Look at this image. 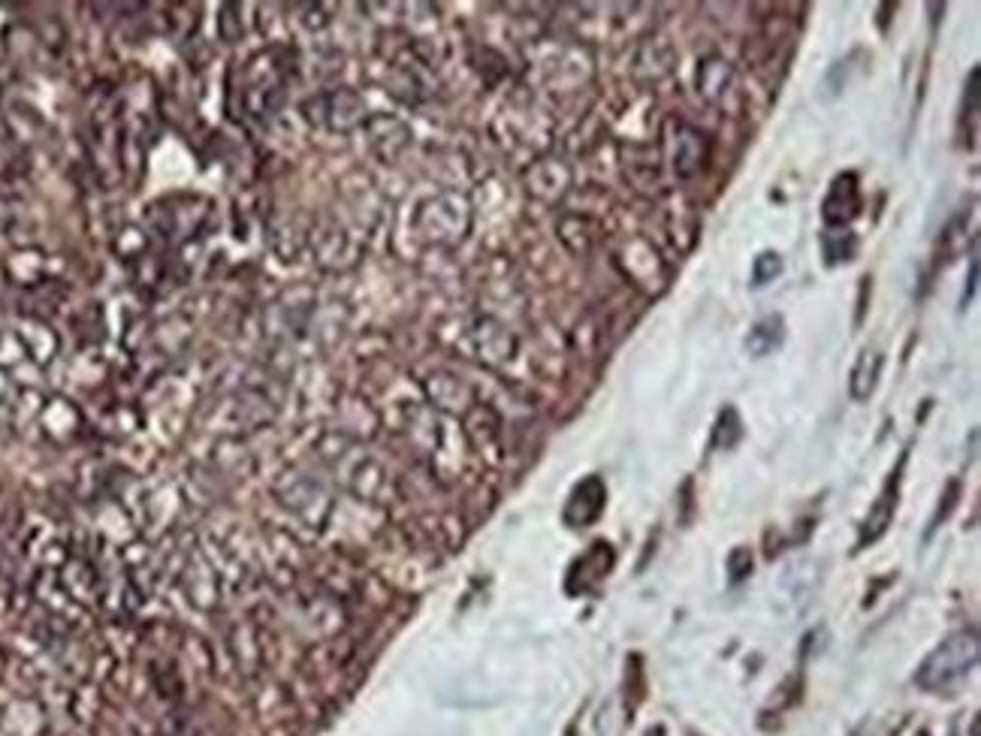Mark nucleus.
I'll return each instance as SVG.
<instances>
[{
	"label": "nucleus",
	"mask_w": 981,
	"mask_h": 736,
	"mask_svg": "<svg viewBox=\"0 0 981 736\" xmlns=\"http://www.w3.org/2000/svg\"><path fill=\"white\" fill-rule=\"evenodd\" d=\"M978 664V634L972 628L957 631L951 637H945L918 667V688L924 691H948L954 688L960 679H966L972 673V667Z\"/></svg>",
	"instance_id": "1"
},
{
	"label": "nucleus",
	"mask_w": 981,
	"mask_h": 736,
	"mask_svg": "<svg viewBox=\"0 0 981 736\" xmlns=\"http://www.w3.org/2000/svg\"><path fill=\"white\" fill-rule=\"evenodd\" d=\"M861 215V188H858V175L855 172H840L831 184V191L822 203V218L825 224L846 227Z\"/></svg>",
	"instance_id": "2"
},
{
	"label": "nucleus",
	"mask_w": 981,
	"mask_h": 736,
	"mask_svg": "<svg viewBox=\"0 0 981 736\" xmlns=\"http://www.w3.org/2000/svg\"><path fill=\"white\" fill-rule=\"evenodd\" d=\"M604 501H607V489H604L601 477H586L571 492V501L565 507V519L571 525H592L598 519V513L604 510Z\"/></svg>",
	"instance_id": "3"
},
{
	"label": "nucleus",
	"mask_w": 981,
	"mask_h": 736,
	"mask_svg": "<svg viewBox=\"0 0 981 736\" xmlns=\"http://www.w3.org/2000/svg\"><path fill=\"white\" fill-rule=\"evenodd\" d=\"M704 157H707L704 133L689 124H680L674 136V172L680 178H692L704 166Z\"/></svg>",
	"instance_id": "4"
},
{
	"label": "nucleus",
	"mask_w": 981,
	"mask_h": 736,
	"mask_svg": "<svg viewBox=\"0 0 981 736\" xmlns=\"http://www.w3.org/2000/svg\"><path fill=\"white\" fill-rule=\"evenodd\" d=\"M900 468H903V462L897 465V471H894V477L885 483V489H882V495H879V501H876V507L870 510V516H867V525H864V531H861V546H867V543H873V540H879L882 534H885V528H888V522H891V516H894V507H897V483H900Z\"/></svg>",
	"instance_id": "5"
},
{
	"label": "nucleus",
	"mask_w": 981,
	"mask_h": 736,
	"mask_svg": "<svg viewBox=\"0 0 981 736\" xmlns=\"http://www.w3.org/2000/svg\"><path fill=\"white\" fill-rule=\"evenodd\" d=\"M882 365H885V356L879 350H864L852 368V399L855 402H867L873 396V390L879 387V378H882Z\"/></svg>",
	"instance_id": "6"
},
{
	"label": "nucleus",
	"mask_w": 981,
	"mask_h": 736,
	"mask_svg": "<svg viewBox=\"0 0 981 736\" xmlns=\"http://www.w3.org/2000/svg\"><path fill=\"white\" fill-rule=\"evenodd\" d=\"M782 341H785V323H782V317L773 314V317L758 320V323L749 329V335H746V350H749L755 359H761V356H770L773 350H779Z\"/></svg>",
	"instance_id": "7"
},
{
	"label": "nucleus",
	"mask_w": 981,
	"mask_h": 736,
	"mask_svg": "<svg viewBox=\"0 0 981 736\" xmlns=\"http://www.w3.org/2000/svg\"><path fill=\"white\" fill-rule=\"evenodd\" d=\"M822 245H825V257H828V263L831 266H837V263H843V260H852L855 257V251H858V239H855V233H840V230H828L825 236H822Z\"/></svg>",
	"instance_id": "8"
},
{
	"label": "nucleus",
	"mask_w": 981,
	"mask_h": 736,
	"mask_svg": "<svg viewBox=\"0 0 981 736\" xmlns=\"http://www.w3.org/2000/svg\"><path fill=\"white\" fill-rule=\"evenodd\" d=\"M728 79H731V67H728V61H719V58H710V61L701 67V73H698V85H701V91H704L707 97L722 94L725 85H728Z\"/></svg>",
	"instance_id": "9"
},
{
	"label": "nucleus",
	"mask_w": 981,
	"mask_h": 736,
	"mask_svg": "<svg viewBox=\"0 0 981 736\" xmlns=\"http://www.w3.org/2000/svg\"><path fill=\"white\" fill-rule=\"evenodd\" d=\"M782 257L776 254V251H764V254H758L755 257V263H752V287L755 290H761V287H767V284H773L779 275H782Z\"/></svg>",
	"instance_id": "10"
},
{
	"label": "nucleus",
	"mask_w": 981,
	"mask_h": 736,
	"mask_svg": "<svg viewBox=\"0 0 981 736\" xmlns=\"http://www.w3.org/2000/svg\"><path fill=\"white\" fill-rule=\"evenodd\" d=\"M740 435H743V426H740L737 411L734 408H725L722 417H719L716 435H713V447H722L725 444V450H728V447H734L740 441Z\"/></svg>",
	"instance_id": "11"
},
{
	"label": "nucleus",
	"mask_w": 981,
	"mask_h": 736,
	"mask_svg": "<svg viewBox=\"0 0 981 736\" xmlns=\"http://www.w3.org/2000/svg\"><path fill=\"white\" fill-rule=\"evenodd\" d=\"M975 284H978V257L972 254V260H969V281H966V290L960 296V308H969V302L975 296Z\"/></svg>",
	"instance_id": "12"
},
{
	"label": "nucleus",
	"mask_w": 981,
	"mask_h": 736,
	"mask_svg": "<svg viewBox=\"0 0 981 736\" xmlns=\"http://www.w3.org/2000/svg\"><path fill=\"white\" fill-rule=\"evenodd\" d=\"M646 736H662V730H656V733H652V730H649V733H646Z\"/></svg>",
	"instance_id": "13"
}]
</instances>
